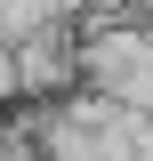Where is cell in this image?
<instances>
[{
  "instance_id": "cell-1",
  "label": "cell",
  "mask_w": 153,
  "mask_h": 161,
  "mask_svg": "<svg viewBox=\"0 0 153 161\" xmlns=\"http://www.w3.org/2000/svg\"><path fill=\"white\" fill-rule=\"evenodd\" d=\"M8 73H16V105L73 97V24H48V32L16 40V48H8Z\"/></svg>"
},
{
  "instance_id": "cell-3",
  "label": "cell",
  "mask_w": 153,
  "mask_h": 161,
  "mask_svg": "<svg viewBox=\"0 0 153 161\" xmlns=\"http://www.w3.org/2000/svg\"><path fill=\"white\" fill-rule=\"evenodd\" d=\"M16 105V73H8V48H0V113Z\"/></svg>"
},
{
  "instance_id": "cell-2",
  "label": "cell",
  "mask_w": 153,
  "mask_h": 161,
  "mask_svg": "<svg viewBox=\"0 0 153 161\" xmlns=\"http://www.w3.org/2000/svg\"><path fill=\"white\" fill-rule=\"evenodd\" d=\"M48 24H73L65 0H0V48H16V40L48 32Z\"/></svg>"
}]
</instances>
